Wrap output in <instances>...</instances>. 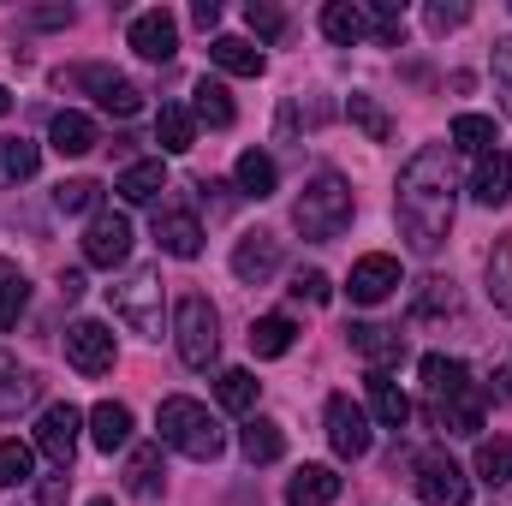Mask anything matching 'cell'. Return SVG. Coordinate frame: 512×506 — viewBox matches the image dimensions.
<instances>
[{
  "label": "cell",
  "instance_id": "obj_4",
  "mask_svg": "<svg viewBox=\"0 0 512 506\" xmlns=\"http://www.w3.org/2000/svg\"><path fill=\"white\" fill-rule=\"evenodd\" d=\"M173 346H179V364L185 370H209L221 358V316L203 292H185L173 304Z\"/></svg>",
  "mask_w": 512,
  "mask_h": 506
},
{
  "label": "cell",
  "instance_id": "obj_42",
  "mask_svg": "<svg viewBox=\"0 0 512 506\" xmlns=\"http://www.w3.org/2000/svg\"><path fill=\"white\" fill-rule=\"evenodd\" d=\"M346 114L358 120V131H364L370 143H387V137H393V120H387V114L376 108V102H370V96H352V102H346Z\"/></svg>",
  "mask_w": 512,
  "mask_h": 506
},
{
  "label": "cell",
  "instance_id": "obj_49",
  "mask_svg": "<svg viewBox=\"0 0 512 506\" xmlns=\"http://www.w3.org/2000/svg\"><path fill=\"white\" fill-rule=\"evenodd\" d=\"M191 18H197L203 30H215V24H221V0H197V6H191Z\"/></svg>",
  "mask_w": 512,
  "mask_h": 506
},
{
  "label": "cell",
  "instance_id": "obj_17",
  "mask_svg": "<svg viewBox=\"0 0 512 506\" xmlns=\"http://www.w3.org/2000/svg\"><path fill=\"white\" fill-rule=\"evenodd\" d=\"M233 191H239V197H251V203L274 197V191H280V167H274V155L245 149V155L233 161Z\"/></svg>",
  "mask_w": 512,
  "mask_h": 506
},
{
  "label": "cell",
  "instance_id": "obj_21",
  "mask_svg": "<svg viewBox=\"0 0 512 506\" xmlns=\"http://www.w3.org/2000/svg\"><path fill=\"white\" fill-rule=\"evenodd\" d=\"M191 120H203V126H215V131H227L239 120V108H233V96H227L221 78H197V90H191Z\"/></svg>",
  "mask_w": 512,
  "mask_h": 506
},
{
  "label": "cell",
  "instance_id": "obj_36",
  "mask_svg": "<svg viewBox=\"0 0 512 506\" xmlns=\"http://www.w3.org/2000/svg\"><path fill=\"white\" fill-rule=\"evenodd\" d=\"M215 393H221V405H227V411L251 417V411H256V393H262V381H256L251 370H227V376L215 381Z\"/></svg>",
  "mask_w": 512,
  "mask_h": 506
},
{
  "label": "cell",
  "instance_id": "obj_38",
  "mask_svg": "<svg viewBox=\"0 0 512 506\" xmlns=\"http://www.w3.org/2000/svg\"><path fill=\"white\" fill-rule=\"evenodd\" d=\"M489 298H495V310L512 316V239H495V251H489Z\"/></svg>",
  "mask_w": 512,
  "mask_h": 506
},
{
  "label": "cell",
  "instance_id": "obj_45",
  "mask_svg": "<svg viewBox=\"0 0 512 506\" xmlns=\"http://www.w3.org/2000/svg\"><path fill=\"white\" fill-rule=\"evenodd\" d=\"M465 18H471V6H447V0H435V6L423 12V24H429L435 36H447V30H459Z\"/></svg>",
  "mask_w": 512,
  "mask_h": 506
},
{
  "label": "cell",
  "instance_id": "obj_10",
  "mask_svg": "<svg viewBox=\"0 0 512 506\" xmlns=\"http://www.w3.org/2000/svg\"><path fill=\"white\" fill-rule=\"evenodd\" d=\"M114 334L102 328V322H72L66 328V364L78 370V376H108L114 370Z\"/></svg>",
  "mask_w": 512,
  "mask_h": 506
},
{
  "label": "cell",
  "instance_id": "obj_9",
  "mask_svg": "<svg viewBox=\"0 0 512 506\" xmlns=\"http://www.w3.org/2000/svg\"><path fill=\"white\" fill-rule=\"evenodd\" d=\"M417 495H423V506H465L471 501V477L447 453H423L417 459Z\"/></svg>",
  "mask_w": 512,
  "mask_h": 506
},
{
  "label": "cell",
  "instance_id": "obj_50",
  "mask_svg": "<svg viewBox=\"0 0 512 506\" xmlns=\"http://www.w3.org/2000/svg\"><path fill=\"white\" fill-rule=\"evenodd\" d=\"M489 393H495V405H512V370H495L489 376Z\"/></svg>",
  "mask_w": 512,
  "mask_h": 506
},
{
  "label": "cell",
  "instance_id": "obj_13",
  "mask_svg": "<svg viewBox=\"0 0 512 506\" xmlns=\"http://www.w3.org/2000/svg\"><path fill=\"white\" fill-rule=\"evenodd\" d=\"M393 286H399V262L393 256L370 251V256L352 262V280H346L352 304H382V298H393Z\"/></svg>",
  "mask_w": 512,
  "mask_h": 506
},
{
  "label": "cell",
  "instance_id": "obj_37",
  "mask_svg": "<svg viewBox=\"0 0 512 506\" xmlns=\"http://www.w3.org/2000/svg\"><path fill=\"white\" fill-rule=\"evenodd\" d=\"M24 304H30V280H24L12 262H0V334L24 316Z\"/></svg>",
  "mask_w": 512,
  "mask_h": 506
},
{
  "label": "cell",
  "instance_id": "obj_30",
  "mask_svg": "<svg viewBox=\"0 0 512 506\" xmlns=\"http://www.w3.org/2000/svg\"><path fill=\"white\" fill-rule=\"evenodd\" d=\"M114 191H120L126 203H155V197L167 191V167H161V161H131L126 173L114 179Z\"/></svg>",
  "mask_w": 512,
  "mask_h": 506
},
{
  "label": "cell",
  "instance_id": "obj_40",
  "mask_svg": "<svg viewBox=\"0 0 512 506\" xmlns=\"http://www.w3.org/2000/svg\"><path fill=\"white\" fill-rule=\"evenodd\" d=\"M453 143L471 149V155H489V149H495V120H489V114H459V120H453Z\"/></svg>",
  "mask_w": 512,
  "mask_h": 506
},
{
  "label": "cell",
  "instance_id": "obj_24",
  "mask_svg": "<svg viewBox=\"0 0 512 506\" xmlns=\"http://www.w3.org/2000/svg\"><path fill=\"white\" fill-rule=\"evenodd\" d=\"M370 411H376L382 429H405L411 423V399L399 393V381L387 376V370H370Z\"/></svg>",
  "mask_w": 512,
  "mask_h": 506
},
{
  "label": "cell",
  "instance_id": "obj_5",
  "mask_svg": "<svg viewBox=\"0 0 512 506\" xmlns=\"http://www.w3.org/2000/svg\"><path fill=\"white\" fill-rule=\"evenodd\" d=\"M108 304H114V316L126 322L131 334H143V340H161V268H131L126 280H114L108 286Z\"/></svg>",
  "mask_w": 512,
  "mask_h": 506
},
{
  "label": "cell",
  "instance_id": "obj_12",
  "mask_svg": "<svg viewBox=\"0 0 512 506\" xmlns=\"http://www.w3.org/2000/svg\"><path fill=\"white\" fill-rule=\"evenodd\" d=\"M72 78H78L84 90H96V102H102L114 120H131V114L143 108V90H137L131 78H120L114 66H84V72H72Z\"/></svg>",
  "mask_w": 512,
  "mask_h": 506
},
{
  "label": "cell",
  "instance_id": "obj_1",
  "mask_svg": "<svg viewBox=\"0 0 512 506\" xmlns=\"http://www.w3.org/2000/svg\"><path fill=\"white\" fill-rule=\"evenodd\" d=\"M393 221H399V239L417 256H435L447 245V227H453V167H447V149H441V143L417 149V155L399 167Z\"/></svg>",
  "mask_w": 512,
  "mask_h": 506
},
{
  "label": "cell",
  "instance_id": "obj_47",
  "mask_svg": "<svg viewBox=\"0 0 512 506\" xmlns=\"http://www.w3.org/2000/svg\"><path fill=\"white\" fill-rule=\"evenodd\" d=\"M453 280H423V298H417V316H435V310H453Z\"/></svg>",
  "mask_w": 512,
  "mask_h": 506
},
{
  "label": "cell",
  "instance_id": "obj_53",
  "mask_svg": "<svg viewBox=\"0 0 512 506\" xmlns=\"http://www.w3.org/2000/svg\"><path fill=\"white\" fill-rule=\"evenodd\" d=\"M6 114H12V96H6V84H0V120H6Z\"/></svg>",
  "mask_w": 512,
  "mask_h": 506
},
{
  "label": "cell",
  "instance_id": "obj_52",
  "mask_svg": "<svg viewBox=\"0 0 512 506\" xmlns=\"http://www.w3.org/2000/svg\"><path fill=\"white\" fill-rule=\"evenodd\" d=\"M60 292H66V304L84 298V274H60Z\"/></svg>",
  "mask_w": 512,
  "mask_h": 506
},
{
  "label": "cell",
  "instance_id": "obj_3",
  "mask_svg": "<svg viewBox=\"0 0 512 506\" xmlns=\"http://www.w3.org/2000/svg\"><path fill=\"white\" fill-rule=\"evenodd\" d=\"M155 429H161V441H167L173 453H185V459H221V447H227V435H221V423L209 417V405H197V399H185V393L161 399Z\"/></svg>",
  "mask_w": 512,
  "mask_h": 506
},
{
  "label": "cell",
  "instance_id": "obj_22",
  "mask_svg": "<svg viewBox=\"0 0 512 506\" xmlns=\"http://www.w3.org/2000/svg\"><path fill=\"white\" fill-rule=\"evenodd\" d=\"M429 411H435V423H441L447 435H483V399H477L471 387L453 393V399H435Z\"/></svg>",
  "mask_w": 512,
  "mask_h": 506
},
{
  "label": "cell",
  "instance_id": "obj_33",
  "mask_svg": "<svg viewBox=\"0 0 512 506\" xmlns=\"http://www.w3.org/2000/svg\"><path fill=\"white\" fill-rule=\"evenodd\" d=\"M155 143H161L167 155H185V149L197 143V120H191L185 108H173V102H167V108L155 114Z\"/></svg>",
  "mask_w": 512,
  "mask_h": 506
},
{
  "label": "cell",
  "instance_id": "obj_28",
  "mask_svg": "<svg viewBox=\"0 0 512 506\" xmlns=\"http://www.w3.org/2000/svg\"><path fill=\"white\" fill-rule=\"evenodd\" d=\"M322 30H328V42L352 48V42H364V36H370V6L334 0V6H322Z\"/></svg>",
  "mask_w": 512,
  "mask_h": 506
},
{
  "label": "cell",
  "instance_id": "obj_54",
  "mask_svg": "<svg viewBox=\"0 0 512 506\" xmlns=\"http://www.w3.org/2000/svg\"><path fill=\"white\" fill-rule=\"evenodd\" d=\"M90 506H114V501H90Z\"/></svg>",
  "mask_w": 512,
  "mask_h": 506
},
{
  "label": "cell",
  "instance_id": "obj_35",
  "mask_svg": "<svg viewBox=\"0 0 512 506\" xmlns=\"http://www.w3.org/2000/svg\"><path fill=\"white\" fill-rule=\"evenodd\" d=\"M477 477H483L489 489H507L512 483V435H495V441L477 447Z\"/></svg>",
  "mask_w": 512,
  "mask_h": 506
},
{
  "label": "cell",
  "instance_id": "obj_55",
  "mask_svg": "<svg viewBox=\"0 0 512 506\" xmlns=\"http://www.w3.org/2000/svg\"><path fill=\"white\" fill-rule=\"evenodd\" d=\"M507 114H512V90H507Z\"/></svg>",
  "mask_w": 512,
  "mask_h": 506
},
{
  "label": "cell",
  "instance_id": "obj_2",
  "mask_svg": "<svg viewBox=\"0 0 512 506\" xmlns=\"http://www.w3.org/2000/svg\"><path fill=\"white\" fill-rule=\"evenodd\" d=\"M292 227H298L310 245L340 239V233L352 227V185H346L340 173H316V179L298 191V203H292Z\"/></svg>",
  "mask_w": 512,
  "mask_h": 506
},
{
  "label": "cell",
  "instance_id": "obj_32",
  "mask_svg": "<svg viewBox=\"0 0 512 506\" xmlns=\"http://www.w3.org/2000/svg\"><path fill=\"white\" fill-rule=\"evenodd\" d=\"M292 340H298V328H292L286 316H256L251 322V352L256 358H286Z\"/></svg>",
  "mask_w": 512,
  "mask_h": 506
},
{
  "label": "cell",
  "instance_id": "obj_18",
  "mask_svg": "<svg viewBox=\"0 0 512 506\" xmlns=\"http://www.w3.org/2000/svg\"><path fill=\"white\" fill-rule=\"evenodd\" d=\"M155 239H161V251L179 256V262H191V256L203 251V227H197V215H185V209H161V215H155Z\"/></svg>",
  "mask_w": 512,
  "mask_h": 506
},
{
  "label": "cell",
  "instance_id": "obj_34",
  "mask_svg": "<svg viewBox=\"0 0 512 506\" xmlns=\"http://www.w3.org/2000/svg\"><path fill=\"white\" fill-rule=\"evenodd\" d=\"M42 167V149L24 143V137H0V185H18Z\"/></svg>",
  "mask_w": 512,
  "mask_h": 506
},
{
  "label": "cell",
  "instance_id": "obj_23",
  "mask_svg": "<svg viewBox=\"0 0 512 506\" xmlns=\"http://www.w3.org/2000/svg\"><path fill=\"white\" fill-rule=\"evenodd\" d=\"M36 393H42V381L30 376L12 352H0V417H18Z\"/></svg>",
  "mask_w": 512,
  "mask_h": 506
},
{
  "label": "cell",
  "instance_id": "obj_19",
  "mask_svg": "<svg viewBox=\"0 0 512 506\" xmlns=\"http://www.w3.org/2000/svg\"><path fill=\"white\" fill-rule=\"evenodd\" d=\"M161 489H167L161 441H143V447L131 453V465H126V495H137V501H161Z\"/></svg>",
  "mask_w": 512,
  "mask_h": 506
},
{
  "label": "cell",
  "instance_id": "obj_27",
  "mask_svg": "<svg viewBox=\"0 0 512 506\" xmlns=\"http://www.w3.org/2000/svg\"><path fill=\"white\" fill-rule=\"evenodd\" d=\"M209 60H215L221 72H233V78H262V66H268L262 48H251L245 36H215V42H209Z\"/></svg>",
  "mask_w": 512,
  "mask_h": 506
},
{
  "label": "cell",
  "instance_id": "obj_11",
  "mask_svg": "<svg viewBox=\"0 0 512 506\" xmlns=\"http://www.w3.org/2000/svg\"><path fill=\"white\" fill-rule=\"evenodd\" d=\"M126 42L143 54V60H173L179 54V24H173V12L167 6H149V12H137L131 18V30H126Z\"/></svg>",
  "mask_w": 512,
  "mask_h": 506
},
{
  "label": "cell",
  "instance_id": "obj_20",
  "mask_svg": "<svg viewBox=\"0 0 512 506\" xmlns=\"http://www.w3.org/2000/svg\"><path fill=\"white\" fill-rule=\"evenodd\" d=\"M471 197L483 203V209H501L512 197V155L501 149H489L483 161H477V173H471Z\"/></svg>",
  "mask_w": 512,
  "mask_h": 506
},
{
  "label": "cell",
  "instance_id": "obj_25",
  "mask_svg": "<svg viewBox=\"0 0 512 506\" xmlns=\"http://www.w3.org/2000/svg\"><path fill=\"white\" fill-rule=\"evenodd\" d=\"M48 143H54L60 155H90L102 137H96V120H90V114L66 108V114H54V126H48Z\"/></svg>",
  "mask_w": 512,
  "mask_h": 506
},
{
  "label": "cell",
  "instance_id": "obj_8",
  "mask_svg": "<svg viewBox=\"0 0 512 506\" xmlns=\"http://www.w3.org/2000/svg\"><path fill=\"white\" fill-rule=\"evenodd\" d=\"M328 447L340 459H364L370 453V411L352 393H334L328 399Z\"/></svg>",
  "mask_w": 512,
  "mask_h": 506
},
{
  "label": "cell",
  "instance_id": "obj_14",
  "mask_svg": "<svg viewBox=\"0 0 512 506\" xmlns=\"http://www.w3.org/2000/svg\"><path fill=\"white\" fill-rule=\"evenodd\" d=\"M346 340H352L358 358H370V370H393L405 358V334L399 328H382V322H352Z\"/></svg>",
  "mask_w": 512,
  "mask_h": 506
},
{
  "label": "cell",
  "instance_id": "obj_16",
  "mask_svg": "<svg viewBox=\"0 0 512 506\" xmlns=\"http://www.w3.org/2000/svg\"><path fill=\"white\" fill-rule=\"evenodd\" d=\"M340 501V471L334 465H298L286 483V506H334Z\"/></svg>",
  "mask_w": 512,
  "mask_h": 506
},
{
  "label": "cell",
  "instance_id": "obj_51",
  "mask_svg": "<svg viewBox=\"0 0 512 506\" xmlns=\"http://www.w3.org/2000/svg\"><path fill=\"white\" fill-rule=\"evenodd\" d=\"M495 72L507 78V90H512V36L507 42H495Z\"/></svg>",
  "mask_w": 512,
  "mask_h": 506
},
{
  "label": "cell",
  "instance_id": "obj_7",
  "mask_svg": "<svg viewBox=\"0 0 512 506\" xmlns=\"http://www.w3.org/2000/svg\"><path fill=\"white\" fill-rule=\"evenodd\" d=\"M131 256V221L120 209H96L84 227V262L90 268H120Z\"/></svg>",
  "mask_w": 512,
  "mask_h": 506
},
{
  "label": "cell",
  "instance_id": "obj_6",
  "mask_svg": "<svg viewBox=\"0 0 512 506\" xmlns=\"http://www.w3.org/2000/svg\"><path fill=\"white\" fill-rule=\"evenodd\" d=\"M78 429H84V411L78 405H48L42 423H36V453L54 465V471H72V453H78Z\"/></svg>",
  "mask_w": 512,
  "mask_h": 506
},
{
  "label": "cell",
  "instance_id": "obj_46",
  "mask_svg": "<svg viewBox=\"0 0 512 506\" xmlns=\"http://www.w3.org/2000/svg\"><path fill=\"white\" fill-rule=\"evenodd\" d=\"M292 292H298V298H310V304H328V298H334V280H328L322 268H304V274L292 280Z\"/></svg>",
  "mask_w": 512,
  "mask_h": 506
},
{
  "label": "cell",
  "instance_id": "obj_48",
  "mask_svg": "<svg viewBox=\"0 0 512 506\" xmlns=\"http://www.w3.org/2000/svg\"><path fill=\"white\" fill-rule=\"evenodd\" d=\"M66 489H72V477L60 471L54 483H42V506H66Z\"/></svg>",
  "mask_w": 512,
  "mask_h": 506
},
{
  "label": "cell",
  "instance_id": "obj_26",
  "mask_svg": "<svg viewBox=\"0 0 512 506\" xmlns=\"http://www.w3.org/2000/svg\"><path fill=\"white\" fill-rule=\"evenodd\" d=\"M239 453H245L251 465H274V459L286 453V429H280L274 417H251V423L239 429Z\"/></svg>",
  "mask_w": 512,
  "mask_h": 506
},
{
  "label": "cell",
  "instance_id": "obj_29",
  "mask_svg": "<svg viewBox=\"0 0 512 506\" xmlns=\"http://www.w3.org/2000/svg\"><path fill=\"white\" fill-rule=\"evenodd\" d=\"M90 441H96L102 453L126 447V441H131V405H120V399H102V405L90 411Z\"/></svg>",
  "mask_w": 512,
  "mask_h": 506
},
{
  "label": "cell",
  "instance_id": "obj_31",
  "mask_svg": "<svg viewBox=\"0 0 512 506\" xmlns=\"http://www.w3.org/2000/svg\"><path fill=\"white\" fill-rule=\"evenodd\" d=\"M423 387H429V399H453V393L471 387V370L459 358H447V352H429L423 358Z\"/></svg>",
  "mask_w": 512,
  "mask_h": 506
},
{
  "label": "cell",
  "instance_id": "obj_39",
  "mask_svg": "<svg viewBox=\"0 0 512 506\" xmlns=\"http://www.w3.org/2000/svg\"><path fill=\"white\" fill-rule=\"evenodd\" d=\"M54 209H60V215H96V209H102V185H96V179H66V185L54 191Z\"/></svg>",
  "mask_w": 512,
  "mask_h": 506
},
{
  "label": "cell",
  "instance_id": "obj_15",
  "mask_svg": "<svg viewBox=\"0 0 512 506\" xmlns=\"http://www.w3.org/2000/svg\"><path fill=\"white\" fill-rule=\"evenodd\" d=\"M274 268H280V239H274V233H245V239L233 245V274H239L245 286H262Z\"/></svg>",
  "mask_w": 512,
  "mask_h": 506
},
{
  "label": "cell",
  "instance_id": "obj_43",
  "mask_svg": "<svg viewBox=\"0 0 512 506\" xmlns=\"http://www.w3.org/2000/svg\"><path fill=\"white\" fill-rule=\"evenodd\" d=\"M370 30H376L382 48H399V42H405V12H399L393 0H376V6H370Z\"/></svg>",
  "mask_w": 512,
  "mask_h": 506
},
{
  "label": "cell",
  "instance_id": "obj_44",
  "mask_svg": "<svg viewBox=\"0 0 512 506\" xmlns=\"http://www.w3.org/2000/svg\"><path fill=\"white\" fill-rule=\"evenodd\" d=\"M245 24H251L256 36H268V42H274V36L286 30V12H280V6H268V0H251V6H245Z\"/></svg>",
  "mask_w": 512,
  "mask_h": 506
},
{
  "label": "cell",
  "instance_id": "obj_41",
  "mask_svg": "<svg viewBox=\"0 0 512 506\" xmlns=\"http://www.w3.org/2000/svg\"><path fill=\"white\" fill-rule=\"evenodd\" d=\"M30 471H36V447H24V441H0V483L18 489V483H30Z\"/></svg>",
  "mask_w": 512,
  "mask_h": 506
}]
</instances>
